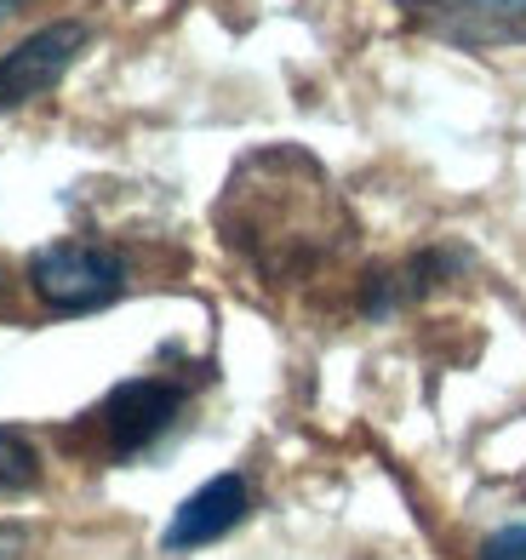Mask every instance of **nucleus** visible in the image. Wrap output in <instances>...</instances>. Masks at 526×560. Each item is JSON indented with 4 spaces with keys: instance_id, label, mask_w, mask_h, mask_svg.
Listing matches in <instances>:
<instances>
[{
    "instance_id": "obj_4",
    "label": "nucleus",
    "mask_w": 526,
    "mask_h": 560,
    "mask_svg": "<svg viewBox=\"0 0 526 560\" xmlns=\"http://www.w3.org/2000/svg\"><path fill=\"white\" fill-rule=\"evenodd\" d=\"M412 30L446 40L458 52L526 46V0H400Z\"/></svg>"
},
{
    "instance_id": "obj_9",
    "label": "nucleus",
    "mask_w": 526,
    "mask_h": 560,
    "mask_svg": "<svg viewBox=\"0 0 526 560\" xmlns=\"http://www.w3.org/2000/svg\"><path fill=\"white\" fill-rule=\"evenodd\" d=\"M23 549H30V532H23V526H0V560H23Z\"/></svg>"
},
{
    "instance_id": "obj_8",
    "label": "nucleus",
    "mask_w": 526,
    "mask_h": 560,
    "mask_svg": "<svg viewBox=\"0 0 526 560\" xmlns=\"http://www.w3.org/2000/svg\"><path fill=\"white\" fill-rule=\"evenodd\" d=\"M481 560H526V526H498L481 544Z\"/></svg>"
},
{
    "instance_id": "obj_1",
    "label": "nucleus",
    "mask_w": 526,
    "mask_h": 560,
    "mask_svg": "<svg viewBox=\"0 0 526 560\" xmlns=\"http://www.w3.org/2000/svg\"><path fill=\"white\" fill-rule=\"evenodd\" d=\"M218 223L246 264L269 280H297L349 246V212L297 143H274L246 155L218 200Z\"/></svg>"
},
{
    "instance_id": "obj_5",
    "label": "nucleus",
    "mask_w": 526,
    "mask_h": 560,
    "mask_svg": "<svg viewBox=\"0 0 526 560\" xmlns=\"http://www.w3.org/2000/svg\"><path fill=\"white\" fill-rule=\"evenodd\" d=\"M178 412H184V389L178 384H161V377H132V384H120L104 406H97V429H104V441H109L115 457H132L155 435H166Z\"/></svg>"
},
{
    "instance_id": "obj_7",
    "label": "nucleus",
    "mask_w": 526,
    "mask_h": 560,
    "mask_svg": "<svg viewBox=\"0 0 526 560\" xmlns=\"http://www.w3.org/2000/svg\"><path fill=\"white\" fill-rule=\"evenodd\" d=\"M35 480H40V452L30 446V435H17V429H0V498L35 487Z\"/></svg>"
},
{
    "instance_id": "obj_6",
    "label": "nucleus",
    "mask_w": 526,
    "mask_h": 560,
    "mask_svg": "<svg viewBox=\"0 0 526 560\" xmlns=\"http://www.w3.org/2000/svg\"><path fill=\"white\" fill-rule=\"evenodd\" d=\"M246 509H253V487H246L241 475H218L207 480L200 492H189L178 503V515L166 526V555H184V549H200V544H218L223 532H235L246 521Z\"/></svg>"
},
{
    "instance_id": "obj_2",
    "label": "nucleus",
    "mask_w": 526,
    "mask_h": 560,
    "mask_svg": "<svg viewBox=\"0 0 526 560\" xmlns=\"http://www.w3.org/2000/svg\"><path fill=\"white\" fill-rule=\"evenodd\" d=\"M30 287L52 315H97L127 292V258L104 241H52L30 258Z\"/></svg>"
},
{
    "instance_id": "obj_3",
    "label": "nucleus",
    "mask_w": 526,
    "mask_h": 560,
    "mask_svg": "<svg viewBox=\"0 0 526 560\" xmlns=\"http://www.w3.org/2000/svg\"><path fill=\"white\" fill-rule=\"evenodd\" d=\"M86 46H92V30L81 18H52V23H40L35 35H23L12 52H0V115L46 97L74 63H81Z\"/></svg>"
},
{
    "instance_id": "obj_10",
    "label": "nucleus",
    "mask_w": 526,
    "mask_h": 560,
    "mask_svg": "<svg viewBox=\"0 0 526 560\" xmlns=\"http://www.w3.org/2000/svg\"><path fill=\"white\" fill-rule=\"evenodd\" d=\"M17 7H23V0H0V23H7V18H12Z\"/></svg>"
}]
</instances>
